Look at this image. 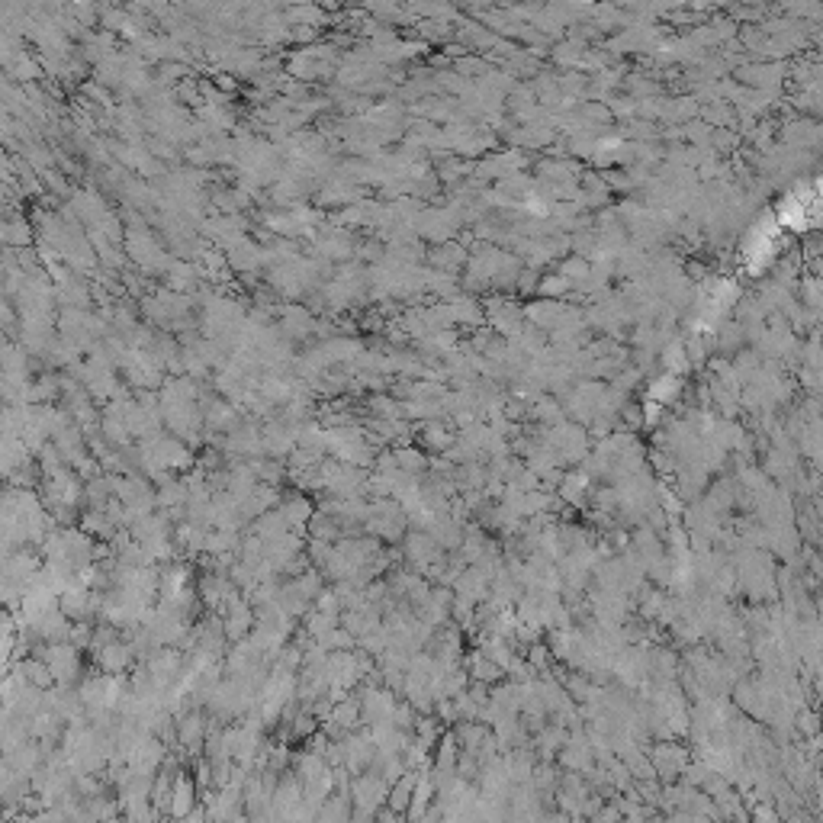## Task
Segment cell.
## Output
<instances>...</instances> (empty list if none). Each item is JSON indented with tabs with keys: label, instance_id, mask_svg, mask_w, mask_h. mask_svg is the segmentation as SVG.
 Listing matches in <instances>:
<instances>
[{
	"label": "cell",
	"instance_id": "5b68a950",
	"mask_svg": "<svg viewBox=\"0 0 823 823\" xmlns=\"http://www.w3.org/2000/svg\"><path fill=\"white\" fill-rule=\"evenodd\" d=\"M209 733V721L203 708H190L174 717V750L181 756H203V743Z\"/></svg>",
	"mask_w": 823,
	"mask_h": 823
},
{
	"label": "cell",
	"instance_id": "ffe728a7",
	"mask_svg": "<svg viewBox=\"0 0 823 823\" xmlns=\"http://www.w3.org/2000/svg\"><path fill=\"white\" fill-rule=\"evenodd\" d=\"M168 823H187V820H168Z\"/></svg>",
	"mask_w": 823,
	"mask_h": 823
},
{
	"label": "cell",
	"instance_id": "8992f818",
	"mask_svg": "<svg viewBox=\"0 0 823 823\" xmlns=\"http://www.w3.org/2000/svg\"><path fill=\"white\" fill-rule=\"evenodd\" d=\"M100 605H103V598L87 589L81 579H74L71 586L58 592V608H62V615L68 621H94V618H100Z\"/></svg>",
	"mask_w": 823,
	"mask_h": 823
},
{
	"label": "cell",
	"instance_id": "277c9868",
	"mask_svg": "<svg viewBox=\"0 0 823 823\" xmlns=\"http://www.w3.org/2000/svg\"><path fill=\"white\" fill-rule=\"evenodd\" d=\"M29 795H33V782H29V775H23L10 759L0 756V814L20 817Z\"/></svg>",
	"mask_w": 823,
	"mask_h": 823
},
{
	"label": "cell",
	"instance_id": "7c38bea8",
	"mask_svg": "<svg viewBox=\"0 0 823 823\" xmlns=\"http://www.w3.org/2000/svg\"><path fill=\"white\" fill-rule=\"evenodd\" d=\"M4 759H10L13 766H17L23 775H29V782H33V775L39 772L42 762H46V750H42L36 740H26L20 746H13L10 753H4Z\"/></svg>",
	"mask_w": 823,
	"mask_h": 823
},
{
	"label": "cell",
	"instance_id": "7a4b0ae2",
	"mask_svg": "<svg viewBox=\"0 0 823 823\" xmlns=\"http://www.w3.org/2000/svg\"><path fill=\"white\" fill-rule=\"evenodd\" d=\"M33 656H39L42 663L49 666L52 679L58 688H78L84 679V656L74 643L62 640V643H39L33 650Z\"/></svg>",
	"mask_w": 823,
	"mask_h": 823
},
{
	"label": "cell",
	"instance_id": "52a82bcc",
	"mask_svg": "<svg viewBox=\"0 0 823 823\" xmlns=\"http://www.w3.org/2000/svg\"><path fill=\"white\" fill-rule=\"evenodd\" d=\"M650 766H653V772H656V782L660 785H672V782H679L682 778V772H685V766L692 759H688V753L682 750V746H676V743H656L653 750H650Z\"/></svg>",
	"mask_w": 823,
	"mask_h": 823
},
{
	"label": "cell",
	"instance_id": "8fae6325",
	"mask_svg": "<svg viewBox=\"0 0 823 823\" xmlns=\"http://www.w3.org/2000/svg\"><path fill=\"white\" fill-rule=\"evenodd\" d=\"M33 242V222L20 216H0V245L10 251H20Z\"/></svg>",
	"mask_w": 823,
	"mask_h": 823
},
{
	"label": "cell",
	"instance_id": "6da1fadb",
	"mask_svg": "<svg viewBox=\"0 0 823 823\" xmlns=\"http://www.w3.org/2000/svg\"><path fill=\"white\" fill-rule=\"evenodd\" d=\"M36 492H39V502L46 505L49 518L55 521V528H71L74 515H81L78 508L84 505V480L71 467L42 473Z\"/></svg>",
	"mask_w": 823,
	"mask_h": 823
},
{
	"label": "cell",
	"instance_id": "3957f363",
	"mask_svg": "<svg viewBox=\"0 0 823 823\" xmlns=\"http://www.w3.org/2000/svg\"><path fill=\"white\" fill-rule=\"evenodd\" d=\"M386 795H389V782L380 772L370 769V772H361V775H351L348 798H351V807H354V817L373 820L380 807L386 804Z\"/></svg>",
	"mask_w": 823,
	"mask_h": 823
},
{
	"label": "cell",
	"instance_id": "ac0fdd59",
	"mask_svg": "<svg viewBox=\"0 0 823 823\" xmlns=\"http://www.w3.org/2000/svg\"><path fill=\"white\" fill-rule=\"evenodd\" d=\"M592 823H621V814H618L615 801H605L602 807H598V814L592 817Z\"/></svg>",
	"mask_w": 823,
	"mask_h": 823
},
{
	"label": "cell",
	"instance_id": "5bb4252c",
	"mask_svg": "<svg viewBox=\"0 0 823 823\" xmlns=\"http://www.w3.org/2000/svg\"><path fill=\"white\" fill-rule=\"evenodd\" d=\"M415 778H418V772H406L399 778V782H393L389 785V795H386V811H393V814H399V817H406V811H409V804H412V788H415Z\"/></svg>",
	"mask_w": 823,
	"mask_h": 823
},
{
	"label": "cell",
	"instance_id": "9a60e30c",
	"mask_svg": "<svg viewBox=\"0 0 823 823\" xmlns=\"http://www.w3.org/2000/svg\"><path fill=\"white\" fill-rule=\"evenodd\" d=\"M13 669H20V676L33 685V688H39V692H49V688H55V679H52V672H49V666L39 660V656H23V660L13 666Z\"/></svg>",
	"mask_w": 823,
	"mask_h": 823
},
{
	"label": "cell",
	"instance_id": "d6986e66",
	"mask_svg": "<svg viewBox=\"0 0 823 823\" xmlns=\"http://www.w3.org/2000/svg\"><path fill=\"white\" fill-rule=\"evenodd\" d=\"M4 344H7V338H4V328H0V348H4Z\"/></svg>",
	"mask_w": 823,
	"mask_h": 823
},
{
	"label": "cell",
	"instance_id": "e0dca14e",
	"mask_svg": "<svg viewBox=\"0 0 823 823\" xmlns=\"http://www.w3.org/2000/svg\"><path fill=\"white\" fill-rule=\"evenodd\" d=\"M470 666H473V679H476V682H483V685H486V682H496V679L502 676V669H499L496 663H492L489 656H483V653H476L473 660H470Z\"/></svg>",
	"mask_w": 823,
	"mask_h": 823
},
{
	"label": "cell",
	"instance_id": "ba28073f",
	"mask_svg": "<svg viewBox=\"0 0 823 823\" xmlns=\"http://www.w3.org/2000/svg\"><path fill=\"white\" fill-rule=\"evenodd\" d=\"M219 621H222V634H226L229 643H242L254 631V605L248 602L245 595H238L226 608H222Z\"/></svg>",
	"mask_w": 823,
	"mask_h": 823
},
{
	"label": "cell",
	"instance_id": "2e32d148",
	"mask_svg": "<svg viewBox=\"0 0 823 823\" xmlns=\"http://www.w3.org/2000/svg\"><path fill=\"white\" fill-rule=\"evenodd\" d=\"M0 373H10V377H29V354L20 341H7L0 348Z\"/></svg>",
	"mask_w": 823,
	"mask_h": 823
},
{
	"label": "cell",
	"instance_id": "4fadbf2b",
	"mask_svg": "<svg viewBox=\"0 0 823 823\" xmlns=\"http://www.w3.org/2000/svg\"><path fill=\"white\" fill-rule=\"evenodd\" d=\"M277 512H280L283 521H287V528H290L293 534H303V528H309V521H312V505H309V499H303V496L280 499V502H277Z\"/></svg>",
	"mask_w": 823,
	"mask_h": 823
},
{
	"label": "cell",
	"instance_id": "30bf717a",
	"mask_svg": "<svg viewBox=\"0 0 823 823\" xmlns=\"http://www.w3.org/2000/svg\"><path fill=\"white\" fill-rule=\"evenodd\" d=\"M193 807H200V791L193 775L187 769L177 772L174 778V791H171V807H168V820H184Z\"/></svg>",
	"mask_w": 823,
	"mask_h": 823
},
{
	"label": "cell",
	"instance_id": "9c48e42d",
	"mask_svg": "<svg viewBox=\"0 0 823 823\" xmlns=\"http://www.w3.org/2000/svg\"><path fill=\"white\" fill-rule=\"evenodd\" d=\"M94 663L103 676H126L132 663H136V653H132L129 643L119 637L113 643H103L100 650H94Z\"/></svg>",
	"mask_w": 823,
	"mask_h": 823
}]
</instances>
